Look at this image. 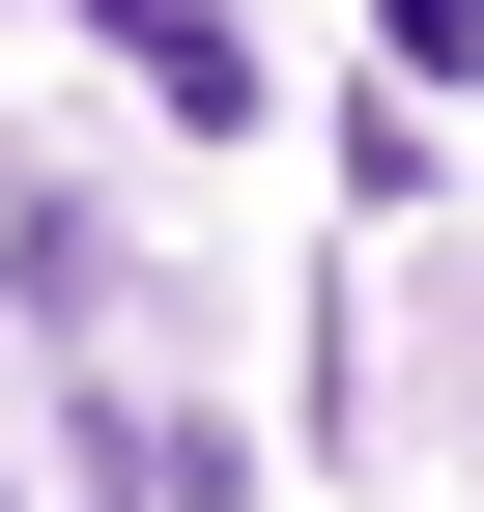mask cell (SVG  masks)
I'll use <instances>...</instances> for the list:
<instances>
[{
    "instance_id": "cell-2",
    "label": "cell",
    "mask_w": 484,
    "mask_h": 512,
    "mask_svg": "<svg viewBox=\"0 0 484 512\" xmlns=\"http://www.w3.org/2000/svg\"><path fill=\"white\" fill-rule=\"evenodd\" d=\"M399 29V86H484V0H371Z\"/></svg>"
},
{
    "instance_id": "cell-1",
    "label": "cell",
    "mask_w": 484,
    "mask_h": 512,
    "mask_svg": "<svg viewBox=\"0 0 484 512\" xmlns=\"http://www.w3.org/2000/svg\"><path fill=\"white\" fill-rule=\"evenodd\" d=\"M86 29H114V57H143V86H171V114H200V143H228V114H257V29H228V0H86Z\"/></svg>"
}]
</instances>
